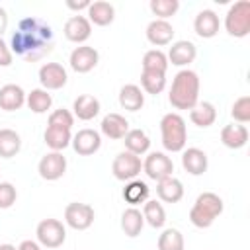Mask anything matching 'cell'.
<instances>
[{"mask_svg":"<svg viewBox=\"0 0 250 250\" xmlns=\"http://www.w3.org/2000/svg\"><path fill=\"white\" fill-rule=\"evenodd\" d=\"M55 47V33L53 27L43 20L35 16L21 18L18 21V27L12 35L10 49L16 53V57L35 62L43 57H47Z\"/></svg>","mask_w":250,"mask_h":250,"instance_id":"obj_1","label":"cell"},{"mask_svg":"<svg viewBox=\"0 0 250 250\" xmlns=\"http://www.w3.org/2000/svg\"><path fill=\"white\" fill-rule=\"evenodd\" d=\"M199 88H201V82L197 72L189 68H182L180 72H176L172 80L168 102L176 109H191L199 102Z\"/></svg>","mask_w":250,"mask_h":250,"instance_id":"obj_2","label":"cell"},{"mask_svg":"<svg viewBox=\"0 0 250 250\" xmlns=\"http://www.w3.org/2000/svg\"><path fill=\"white\" fill-rule=\"evenodd\" d=\"M225 203L223 199L213 191H203L197 195L193 207L189 209V221L197 229H209L215 219L223 213Z\"/></svg>","mask_w":250,"mask_h":250,"instance_id":"obj_3","label":"cell"},{"mask_svg":"<svg viewBox=\"0 0 250 250\" xmlns=\"http://www.w3.org/2000/svg\"><path fill=\"white\" fill-rule=\"evenodd\" d=\"M160 137H162V146L168 152H182L188 143L186 119L176 111L166 113L160 119Z\"/></svg>","mask_w":250,"mask_h":250,"instance_id":"obj_4","label":"cell"},{"mask_svg":"<svg viewBox=\"0 0 250 250\" xmlns=\"http://www.w3.org/2000/svg\"><path fill=\"white\" fill-rule=\"evenodd\" d=\"M225 29L230 37H236V39H242L250 33V2L248 0H238L227 10Z\"/></svg>","mask_w":250,"mask_h":250,"instance_id":"obj_5","label":"cell"},{"mask_svg":"<svg viewBox=\"0 0 250 250\" xmlns=\"http://www.w3.org/2000/svg\"><path fill=\"white\" fill-rule=\"evenodd\" d=\"M35 234H37V242L43 248H59L66 240V229L59 219H43L37 225Z\"/></svg>","mask_w":250,"mask_h":250,"instance_id":"obj_6","label":"cell"},{"mask_svg":"<svg viewBox=\"0 0 250 250\" xmlns=\"http://www.w3.org/2000/svg\"><path fill=\"white\" fill-rule=\"evenodd\" d=\"M143 170V162H141V156L133 154V152H119L113 162H111V172L117 180L121 182H129V180H135Z\"/></svg>","mask_w":250,"mask_h":250,"instance_id":"obj_7","label":"cell"},{"mask_svg":"<svg viewBox=\"0 0 250 250\" xmlns=\"http://www.w3.org/2000/svg\"><path fill=\"white\" fill-rule=\"evenodd\" d=\"M94 207L88 203H80V201H72L64 207V223L74 229V230H86L92 227L94 223Z\"/></svg>","mask_w":250,"mask_h":250,"instance_id":"obj_8","label":"cell"},{"mask_svg":"<svg viewBox=\"0 0 250 250\" xmlns=\"http://www.w3.org/2000/svg\"><path fill=\"white\" fill-rule=\"evenodd\" d=\"M143 172H145L150 180L160 182V180L172 176V172H174V162H172V158H170L166 152L154 150V152H148V156L145 158V162H143Z\"/></svg>","mask_w":250,"mask_h":250,"instance_id":"obj_9","label":"cell"},{"mask_svg":"<svg viewBox=\"0 0 250 250\" xmlns=\"http://www.w3.org/2000/svg\"><path fill=\"white\" fill-rule=\"evenodd\" d=\"M37 172H39V176H41L43 180H47V182L61 180V178L64 176V172H66V156H64L62 152H55V150L47 152V154L39 160Z\"/></svg>","mask_w":250,"mask_h":250,"instance_id":"obj_10","label":"cell"},{"mask_svg":"<svg viewBox=\"0 0 250 250\" xmlns=\"http://www.w3.org/2000/svg\"><path fill=\"white\" fill-rule=\"evenodd\" d=\"M98 61H100V53L90 45L74 47L72 53H70V59H68L70 68L78 74H86V72L94 70L98 66Z\"/></svg>","mask_w":250,"mask_h":250,"instance_id":"obj_11","label":"cell"},{"mask_svg":"<svg viewBox=\"0 0 250 250\" xmlns=\"http://www.w3.org/2000/svg\"><path fill=\"white\" fill-rule=\"evenodd\" d=\"M68 80L66 68L61 62H45L39 68V82L43 90H61Z\"/></svg>","mask_w":250,"mask_h":250,"instance_id":"obj_12","label":"cell"},{"mask_svg":"<svg viewBox=\"0 0 250 250\" xmlns=\"http://www.w3.org/2000/svg\"><path fill=\"white\" fill-rule=\"evenodd\" d=\"M70 145H72V148H74L76 154H80V156H92L102 146V135L98 131H94V129H80L72 137Z\"/></svg>","mask_w":250,"mask_h":250,"instance_id":"obj_13","label":"cell"},{"mask_svg":"<svg viewBox=\"0 0 250 250\" xmlns=\"http://www.w3.org/2000/svg\"><path fill=\"white\" fill-rule=\"evenodd\" d=\"M92 35V23L88 21L86 16H72L66 20L64 23V37L70 41V43H76V45H84V41H88Z\"/></svg>","mask_w":250,"mask_h":250,"instance_id":"obj_14","label":"cell"},{"mask_svg":"<svg viewBox=\"0 0 250 250\" xmlns=\"http://www.w3.org/2000/svg\"><path fill=\"white\" fill-rule=\"evenodd\" d=\"M168 64L172 62L174 66H188L195 61L197 57V47L188 41V39H180V41H174L172 47L168 49Z\"/></svg>","mask_w":250,"mask_h":250,"instance_id":"obj_15","label":"cell"},{"mask_svg":"<svg viewBox=\"0 0 250 250\" xmlns=\"http://www.w3.org/2000/svg\"><path fill=\"white\" fill-rule=\"evenodd\" d=\"M146 39L150 45L154 47H164V45H170L172 39H174V27L168 20H152L148 25H146Z\"/></svg>","mask_w":250,"mask_h":250,"instance_id":"obj_16","label":"cell"},{"mask_svg":"<svg viewBox=\"0 0 250 250\" xmlns=\"http://www.w3.org/2000/svg\"><path fill=\"white\" fill-rule=\"evenodd\" d=\"M182 166L191 176H203L207 172L209 160H207V154L201 148L189 146V148H184L182 150Z\"/></svg>","mask_w":250,"mask_h":250,"instance_id":"obj_17","label":"cell"},{"mask_svg":"<svg viewBox=\"0 0 250 250\" xmlns=\"http://www.w3.org/2000/svg\"><path fill=\"white\" fill-rule=\"evenodd\" d=\"M219 27H221V21H219V16L213 12V10H201L195 20H193V31L197 37L201 39H211L219 33Z\"/></svg>","mask_w":250,"mask_h":250,"instance_id":"obj_18","label":"cell"},{"mask_svg":"<svg viewBox=\"0 0 250 250\" xmlns=\"http://www.w3.org/2000/svg\"><path fill=\"white\" fill-rule=\"evenodd\" d=\"M25 92L18 84H4L0 88V109L4 111H16L25 105Z\"/></svg>","mask_w":250,"mask_h":250,"instance_id":"obj_19","label":"cell"},{"mask_svg":"<svg viewBox=\"0 0 250 250\" xmlns=\"http://www.w3.org/2000/svg\"><path fill=\"white\" fill-rule=\"evenodd\" d=\"M100 129H102V135H105L107 139H113V141H119L127 135L129 131V121L121 115V113H107L102 123H100Z\"/></svg>","mask_w":250,"mask_h":250,"instance_id":"obj_20","label":"cell"},{"mask_svg":"<svg viewBox=\"0 0 250 250\" xmlns=\"http://www.w3.org/2000/svg\"><path fill=\"white\" fill-rule=\"evenodd\" d=\"M156 195L164 203H178L184 197V184L178 178L168 176V178L156 182Z\"/></svg>","mask_w":250,"mask_h":250,"instance_id":"obj_21","label":"cell"},{"mask_svg":"<svg viewBox=\"0 0 250 250\" xmlns=\"http://www.w3.org/2000/svg\"><path fill=\"white\" fill-rule=\"evenodd\" d=\"M221 143L227 148H242L248 143V129L240 123H229L221 129Z\"/></svg>","mask_w":250,"mask_h":250,"instance_id":"obj_22","label":"cell"},{"mask_svg":"<svg viewBox=\"0 0 250 250\" xmlns=\"http://www.w3.org/2000/svg\"><path fill=\"white\" fill-rule=\"evenodd\" d=\"M72 109H74V117H78L80 121H90V119H94L98 113H100V100L96 98V96H92V94H82V96H78L76 100H74V104H72Z\"/></svg>","mask_w":250,"mask_h":250,"instance_id":"obj_23","label":"cell"},{"mask_svg":"<svg viewBox=\"0 0 250 250\" xmlns=\"http://www.w3.org/2000/svg\"><path fill=\"white\" fill-rule=\"evenodd\" d=\"M86 12H88V21L94 25H100V27H105L115 20V8L104 0L92 2Z\"/></svg>","mask_w":250,"mask_h":250,"instance_id":"obj_24","label":"cell"},{"mask_svg":"<svg viewBox=\"0 0 250 250\" xmlns=\"http://www.w3.org/2000/svg\"><path fill=\"white\" fill-rule=\"evenodd\" d=\"M119 105L127 111H139L145 105V92L137 84H125L119 90Z\"/></svg>","mask_w":250,"mask_h":250,"instance_id":"obj_25","label":"cell"},{"mask_svg":"<svg viewBox=\"0 0 250 250\" xmlns=\"http://www.w3.org/2000/svg\"><path fill=\"white\" fill-rule=\"evenodd\" d=\"M217 119V109L211 102H197L191 109H189V121L201 129L211 127Z\"/></svg>","mask_w":250,"mask_h":250,"instance_id":"obj_26","label":"cell"},{"mask_svg":"<svg viewBox=\"0 0 250 250\" xmlns=\"http://www.w3.org/2000/svg\"><path fill=\"white\" fill-rule=\"evenodd\" d=\"M123 143H125V150L137 156L145 154L150 148V139L143 129H129L127 135L123 137Z\"/></svg>","mask_w":250,"mask_h":250,"instance_id":"obj_27","label":"cell"},{"mask_svg":"<svg viewBox=\"0 0 250 250\" xmlns=\"http://www.w3.org/2000/svg\"><path fill=\"white\" fill-rule=\"evenodd\" d=\"M143 227H145V219H143V213L137 207H129V209L123 211V215H121V230L129 238L139 236Z\"/></svg>","mask_w":250,"mask_h":250,"instance_id":"obj_28","label":"cell"},{"mask_svg":"<svg viewBox=\"0 0 250 250\" xmlns=\"http://www.w3.org/2000/svg\"><path fill=\"white\" fill-rule=\"evenodd\" d=\"M148 193H150L148 186H146L143 180H137V178H135V180H129L127 186L123 188V199H125L131 207L145 203V201L148 199Z\"/></svg>","mask_w":250,"mask_h":250,"instance_id":"obj_29","label":"cell"},{"mask_svg":"<svg viewBox=\"0 0 250 250\" xmlns=\"http://www.w3.org/2000/svg\"><path fill=\"white\" fill-rule=\"evenodd\" d=\"M143 219L152 229H162L166 225V211H164L162 203L156 199H146L143 203Z\"/></svg>","mask_w":250,"mask_h":250,"instance_id":"obj_30","label":"cell"},{"mask_svg":"<svg viewBox=\"0 0 250 250\" xmlns=\"http://www.w3.org/2000/svg\"><path fill=\"white\" fill-rule=\"evenodd\" d=\"M43 141H45V145H47L51 150L61 152V150H64V148L70 145L72 135H70V131H66V129L47 127L45 133H43Z\"/></svg>","mask_w":250,"mask_h":250,"instance_id":"obj_31","label":"cell"},{"mask_svg":"<svg viewBox=\"0 0 250 250\" xmlns=\"http://www.w3.org/2000/svg\"><path fill=\"white\" fill-rule=\"evenodd\" d=\"M25 105L33 113H47L53 105V96L43 88H35L25 96Z\"/></svg>","mask_w":250,"mask_h":250,"instance_id":"obj_32","label":"cell"},{"mask_svg":"<svg viewBox=\"0 0 250 250\" xmlns=\"http://www.w3.org/2000/svg\"><path fill=\"white\" fill-rule=\"evenodd\" d=\"M21 148V137L14 129H0V158H12Z\"/></svg>","mask_w":250,"mask_h":250,"instance_id":"obj_33","label":"cell"},{"mask_svg":"<svg viewBox=\"0 0 250 250\" xmlns=\"http://www.w3.org/2000/svg\"><path fill=\"white\" fill-rule=\"evenodd\" d=\"M141 90L152 96H158L166 88V74L164 72H154V70H143L141 72Z\"/></svg>","mask_w":250,"mask_h":250,"instance_id":"obj_34","label":"cell"},{"mask_svg":"<svg viewBox=\"0 0 250 250\" xmlns=\"http://www.w3.org/2000/svg\"><path fill=\"white\" fill-rule=\"evenodd\" d=\"M143 70H154V72H164L168 70V57L160 49H150L143 57Z\"/></svg>","mask_w":250,"mask_h":250,"instance_id":"obj_35","label":"cell"},{"mask_svg":"<svg viewBox=\"0 0 250 250\" xmlns=\"http://www.w3.org/2000/svg\"><path fill=\"white\" fill-rule=\"evenodd\" d=\"M158 250H184V234L178 229H164L158 236Z\"/></svg>","mask_w":250,"mask_h":250,"instance_id":"obj_36","label":"cell"},{"mask_svg":"<svg viewBox=\"0 0 250 250\" xmlns=\"http://www.w3.org/2000/svg\"><path fill=\"white\" fill-rule=\"evenodd\" d=\"M150 12L156 16V20H168L180 10L178 0H150Z\"/></svg>","mask_w":250,"mask_h":250,"instance_id":"obj_37","label":"cell"},{"mask_svg":"<svg viewBox=\"0 0 250 250\" xmlns=\"http://www.w3.org/2000/svg\"><path fill=\"white\" fill-rule=\"evenodd\" d=\"M230 115H232V119H234L236 123H240V125L248 123V121H250V96H240V98L232 104Z\"/></svg>","mask_w":250,"mask_h":250,"instance_id":"obj_38","label":"cell"},{"mask_svg":"<svg viewBox=\"0 0 250 250\" xmlns=\"http://www.w3.org/2000/svg\"><path fill=\"white\" fill-rule=\"evenodd\" d=\"M72 125H74V115H72L68 109L61 107V109L51 111V115H49V125H47V127H57V129H66V131H70Z\"/></svg>","mask_w":250,"mask_h":250,"instance_id":"obj_39","label":"cell"},{"mask_svg":"<svg viewBox=\"0 0 250 250\" xmlns=\"http://www.w3.org/2000/svg\"><path fill=\"white\" fill-rule=\"evenodd\" d=\"M18 199V191L14 184L10 182H0V209H10Z\"/></svg>","mask_w":250,"mask_h":250,"instance_id":"obj_40","label":"cell"},{"mask_svg":"<svg viewBox=\"0 0 250 250\" xmlns=\"http://www.w3.org/2000/svg\"><path fill=\"white\" fill-rule=\"evenodd\" d=\"M14 61V53L10 49V45L0 37V66H10Z\"/></svg>","mask_w":250,"mask_h":250,"instance_id":"obj_41","label":"cell"},{"mask_svg":"<svg viewBox=\"0 0 250 250\" xmlns=\"http://www.w3.org/2000/svg\"><path fill=\"white\" fill-rule=\"evenodd\" d=\"M90 0H80V2H74V0H66V8L68 10H74V12H80V10H88L90 8Z\"/></svg>","mask_w":250,"mask_h":250,"instance_id":"obj_42","label":"cell"},{"mask_svg":"<svg viewBox=\"0 0 250 250\" xmlns=\"http://www.w3.org/2000/svg\"><path fill=\"white\" fill-rule=\"evenodd\" d=\"M18 250H41V244L35 242V240H23V242L18 246Z\"/></svg>","mask_w":250,"mask_h":250,"instance_id":"obj_43","label":"cell"},{"mask_svg":"<svg viewBox=\"0 0 250 250\" xmlns=\"http://www.w3.org/2000/svg\"><path fill=\"white\" fill-rule=\"evenodd\" d=\"M6 27H8V12L0 6V35L6 31Z\"/></svg>","mask_w":250,"mask_h":250,"instance_id":"obj_44","label":"cell"},{"mask_svg":"<svg viewBox=\"0 0 250 250\" xmlns=\"http://www.w3.org/2000/svg\"><path fill=\"white\" fill-rule=\"evenodd\" d=\"M0 250H18V246H14V244H0Z\"/></svg>","mask_w":250,"mask_h":250,"instance_id":"obj_45","label":"cell"}]
</instances>
